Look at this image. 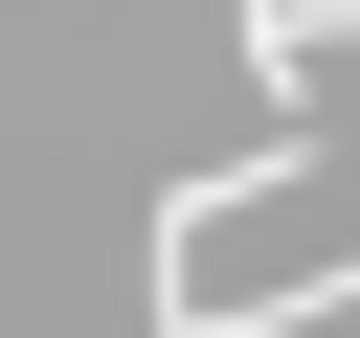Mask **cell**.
Returning <instances> with one entry per match:
<instances>
[{"label":"cell","instance_id":"6da1fadb","mask_svg":"<svg viewBox=\"0 0 360 338\" xmlns=\"http://www.w3.org/2000/svg\"><path fill=\"white\" fill-rule=\"evenodd\" d=\"M292 45H315V0H248V68H270V90H292Z\"/></svg>","mask_w":360,"mask_h":338}]
</instances>
